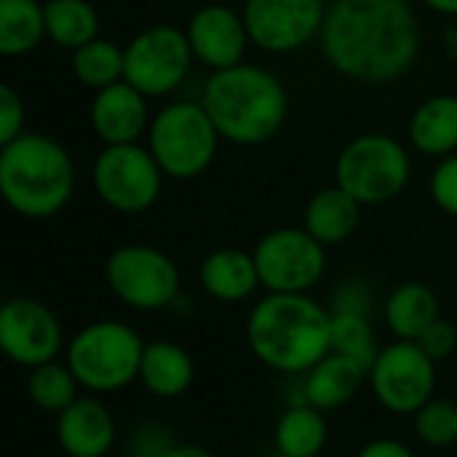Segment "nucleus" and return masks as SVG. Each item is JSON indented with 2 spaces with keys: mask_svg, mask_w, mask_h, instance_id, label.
Instances as JSON below:
<instances>
[{
  "mask_svg": "<svg viewBox=\"0 0 457 457\" xmlns=\"http://www.w3.org/2000/svg\"><path fill=\"white\" fill-rule=\"evenodd\" d=\"M319 46L343 78L394 83L418 62L420 24L407 0H332Z\"/></svg>",
  "mask_w": 457,
  "mask_h": 457,
  "instance_id": "1",
  "label": "nucleus"
},
{
  "mask_svg": "<svg viewBox=\"0 0 457 457\" xmlns=\"http://www.w3.org/2000/svg\"><path fill=\"white\" fill-rule=\"evenodd\" d=\"M332 313L311 295L268 292L246 319V343L260 364L281 375H305L327 353Z\"/></svg>",
  "mask_w": 457,
  "mask_h": 457,
  "instance_id": "2",
  "label": "nucleus"
},
{
  "mask_svg": "<svg viewBox=\"0 0 457 457\" xmlns=\"http://www.w3.org/2000/svg\"><path fill=\"white\" fill-rule=\"evenodd\" d=\"M201 104L220 137L238 147L270 142L289 115V94L281 78L246 62L212 72L204 83Z\"/></svg>",
  "mask_w": 457,
  "mask_h": 457,
  "instance_id": "3",
  "label": "nucleus"
},
{
  "mask_svg": "<svg viewBox=\"0 0 457 457\" xmlns=\"http://www.w3.org/2000/svg\"><path fill=\"white\" fill-rule=\"evenodd\" d=\"M75 193L67 147L46 134H21L0 150V195L24 220L59 214Z\"/></svg>",
  "mask_w": 457,
  "mask_h": 457,
  "instance_id": "4",
  "label": "nucleus"
},
{
  "mask_svg": "<svg viewBox=\"0 0 457 457\" xmlns=\"http://www.w3.org/2000/svg\"><path fill=\"white\" fill-rule=\"evenodd\" d=\"M220 131L206 107L193 99H177L161 107L147 129V150L166 179L187 182L209 171L220 150Z\"/></svg>",
  "mask_w": 457,
  "mask_h": 457,
  "instance_id": "5",
  "label": "nucleus"
},
{
  "mask_svg": "<svg viewBox=\"0 0 457 457\" xmlns=\"http://www.w3.org/2000/svg\"><path fill=\"white\" fill-rule=\"evenodd\" d=\"M145 340L123 321H94L83 327L67 345L64 361L80 388L91 394H112L139 380Z\"/></svg>",
  "mask_w": 457,
  "mask_h": 457,
  "instance_id": "6",
  "label": "nucleus"
},
{
  "mask_svg": "<svg viewBox=\"0 0 457 457\" xmlns=\"http://www.w3.org/2000/svg\"><path fill=\"white\" fill-rule=\"evenodd\" d=\"M412 177L410 150L388 134L351 139L335 161V185L361 206H380L399 198Z\"/></svg>",
  "mask_w": 457,
  "mask_h": 457,
  "instance_id": "7",
  "label": "nucleus"
},
{
  "mask_svg": "<svg viewBox=\"0 0 457 457\" xmlns=\"http://www.w3.org/2000/svg\"><path fill=\"white\" fill-rule=\"evenodd\" d=\"M166 174L147 147L104 145L91 166L96 198L118 214H142L161 198Z\"/></svg>",
  "mask_w": 457,
  "mask_h": 457,
  "instance_id": "8",
  "label": "nucleus"
},
{
  "mask_svg": "<svg viewBox=\"0 0 457 457\" xmlns=\"http://www.w3.org/2000/svg\"><path fill=\"white\" fill-rule=\"evenodd\" d=\"M110 292L134 311H163L179 300L182 278L174 260L150 244L118 246L104 262Z\"/></svg>",
  "mask_w": 457,
  "mask_h": 457,
  "instance_id": "9",
  "label": "nucleus"
},
{
  "mask_svg": "<svg viewBox=\"0 0 457 457\" xmlns=\"http://www.w3.org/2000/svg\"><path fill=\"white\" fill-rule=\"evenodd\" d=\"M260 287L276 295H308L327 273V246L305 228H276L254 246Z\"/></svg>",
  "mask_w": 457,
  "mask_h": 457,
  "instance_id": "10",
  "label": "nucleus"
},
{
  "mask_svg": "<svg viewBox=\"0 0 457 457\" xmlns=\"http://www.w3.org/2000/svg\"><path fill=\"white\" fill-rule=\"evenodd\" d=\"M126 48V75L147 99L174 94L190 75L195 62L187 35L171 24H150L137 32Z\"/></svg>",
  "mask_w": 457,
  "mask_h": 457,
  "instance_id": "11",
  "label": "nucleus"
},
{
  "mask_svg": "<svg viewBox=\"0 0 457 457\" xmlns=\"http://www.w3.org/2000/svg\"><path fill=\"white\" fill-rule=\"evenodd\" d=\"M370 388L380 407L394 415H415L434 399L436 361L412 340L380 348L370 367Z\"/></svg>",
  "mask_w": 457,
  "mask_h": 457,
  "instance_id": "12",
  "label": "nucleus"
},
{
  "mask_svg": "<svg viewBox=\"0 0 457 457\" xmlns=\"http://www.w3.org/2000/svg\"><path fill=\"white\" fill-rule=\"evenodd\" d=\"M327 8V0H246L241 13L260 51L292 54L321 35Z\"/></svg>",
  "mask_w": 457,
  "mask_h": 457,
  "instance_id": "13",
  "label": "nucleus"
},
{
  "mask_svg": "<svg viewBox=\"0 0 457 457\" xmlns=\"http://www.w3.org/2000/svg\"><path fill=\"white\" fill-rule=\"evenodd\" d=\"M62 324L48 305L32 297H11L0 308V351L24 370L56 361L62 353Z\"/></svg>",
  "mask_w": 457,
  "mask_h": 457,
  "instance_id": "14",
  "label": "nucleus"
},
{
  "mask_svg": "<svg viewBox=\"0 0 457 457\" xmlns=\"http://www.w3.org/2000/svg\"><path fill=\"white\" fill-rule=\"evenodd\" d=\"M185 35L195 62L209 67L212 72L241 64L246 46L252 43L244 13H238L225 3L201 5L187 19Z\"/></svg>",
  "mask_w": 457,
  "mask_h": 457,
  "instance_id": "15",
  "label": "nucleus"
},
{
  "mask_svg": "<svg viewBox=\"0 0 457 457\" xmlns=\"http://www.w3.org/2000/svg\"><path fill=\"white\" fill-rule=\"evenodd\" d=\"M88 120L102 145H134L147 134L153 115L147 96L129 80H118L94 91Z\"/></svg>",
  "mask_w": 457,
  "mask_h": 457,
  "instance_id": "16",
  "label": "nucleus"
},
{
  "mask_svg": "<svg viewBox=\"0 0 457 457\" xmlns=\"http://www.w3.org/2000/svg\"><path fill=\"white\" fill-rule=\"evenodd\" d=\"M115 439L112 412L96 396H78L56 415V442L67 457H104Z\"/></svg>",
  "mask_w": 457,
  "mask_h": 457,
  "instance_id": "17",
  "label": "nucleus"
},
{
  "mask_svg": "<svg viewBox=\"0 0 457 457\" xmlns=\"http://www.w3.org/2000/svg\"><path fill=\"white\" fill-rule=\"evenodd\" d=\"M300 404H311L321 412L340 410L348 404L370 380V370L343 353H327L313 370L300 375Z\"/></svg>",
  "mask_w": 457,
  "mask_h": 457,
  "instance_id": "18",
  "label": "nucleus"
},
{
  "mask_svg": "<svg viewBox=\"0 0 457 457\" xmlns=\"http://www.w3.org/2000/svg\"><path fill=\"white\" fill-rule=\"evenodd\" d=\"M201 287L209 297L220 303H241L249 300L260 287V273L252 252L222 246L206 254L198 270Z\"/></svg>",
  "mask_w": 457,
  "mask_h": 457,
  "instance_id": "19",
  "label": "nucleus"
},
{
  "mask_svg": "<svg viewBox=\"0 0 457 457\" xmlns=\"http://www.w3.org/2000/svg\"><path fill=\"white\" fill-rule=\"evenodd\" d=\"M410 145L420 155L447 158L457 153V96L436 94L420 102L407 126Z\"/></svg>",
  "mask_w": 457,
  "mask_h": 457,
  "instance_id": "20",
  "label": "nucleus"
},
{
  "mask_svg": "<svg viewBox=\"0 0 457 457\" xmlns=\"http://www.w3.org/2000/svg\"><path fill=\"white\" fill-rule=\"evenodd\" d=\"M361 220V204L348 195L343 187L332 185L311 195L305 214H303V228L324 246H335L348 241Z\"/></svg>",
  "mask_w": 457,
  "mask_h": 457,
  "instance_id": "21",
  "label": "nucleus"
},
{
  "mask_svg": "<svg viewBox=\"0 0 457 457\" xmlns=\"http://www.w3.org/2000/svg\"><path fill=\"white\" fill-rule=\"evenodd\" d=\"M195 378V367L190 353L169 340L145 343L142 364H139V383L158 399H179Z\"/></svg>",
  "mask_w": 457,
  "mask_h": 457,
  "instance_id": "22",
  "label": "nucleus"
},
{
  "mask_svg": "<svg viewBox=\"0 0 457 457\" xmlns=\"http://www.w3.org/2000/svg\"><path fill=\"white\" fill-rule=\"evenodd\" d=\"M439 319V297L428 284L404 281L391 289L386 300V324L396 340L418 343L420 335Z\"/></svg>",
  "mask_w": 457,
  "mask_h": 457,
  "instance_id": "23",
  "label": "nucleus"
},
{
  "mask_svg": "<svg viewBox=\"0 0 457 457\" xmlns=\"http://www.w3.org/2000/svg\"><path fill=\"white\" fill-rule=\"evenodd\" d=\"M327 436L324 412L311 404H292L273 431L278 457H316L327 447Z\"/></svg>",
  "mask_w": 457,
  "mask_h": 457,
  "instance_id": "24",
  "label": "nucleus"
},
{
  "mask_svg": "<svg viewBox=\"0 0 457 457\" xmlns=\"http://www.w3.org/2000/svg\"><path fill=\"white\" fill-rule=\"evenodd\" d=\"M46 35L56 48L78 51L99 37V13L88 0H46Z\"/></svg>",
  "mask_w": 457,
  "mask_h": 457,
  "instance_id": "25",
  "label": "nucleus"
},
{
  "mask_svg": "<svg viewBox=\"0 0 457 457\" xmlns=\"http://www.w3.org/2000/svg\"><path fill=\"white\" fill-rule=\"evenodd\" d=\"M46 5L40 0H0V54L24 56L43 43Z\"/></svg>",
  "mask_w": 457,
  "mask_h": 457,
  "instance_id": "26",
  "label": "nucleus"
},
{
  "mask_svg": "<svg viewBox=\"0 0 457 457\" xmlns=\"http://www.w3.org/2000/svg\"><path fill=\"white\" fill-rule=\"evenodd\" d=\"M72 75L86 88H107L126 75V48H120L115 40L96 37L86 43L83 48L72 51Z\"/></svg>",
  "mask_w": 457,
  "mask_h": 457,
  "instance_id": "27",
  "label": "nucleus"
},
{
  "mask_svg": "<svg viewBox=\"0 0 457 457\" xmlns=\"http://www.w3.org/2000/svg\"><path fill=\"white\" fill-rule=\"evenodd\" d=\"M78 391H80V383L72 375V370L67 367V361L64 364L48 361V364L29 370L27 394H29L32 404L43 412H51V415L64 412L78 399Z\"/></svg>",
  "mask_w": 457,
  "mask_h": 457,
  "instance_id": "28",
  "label": "nucleus"
},
{
  "mask_svg": "<svg viewBox=\"0 0 457 457\" xmlns=\"http://www.w3.org/2000/svg\"><path fill=\"white\" fill-rule=\"evenodd\" d=\"M329 343L335 353H343L367 370L375 364L380 345L372 329V316H356V313H332V332Z\"/></svg>",
  "mask_w": 457,
  "mask_h": 457,
  "instance_id": "29",
  "label": "nucleus"
},
{
  "mask_svg": "<svg viewBox=\"0 0 457 457\" xmlns=\"http://www.w3.org/2000/svg\"><path fill=\"white\" fill-rule=\"evenodd\" d=\"M415 434L428 447H453L457 445V402L431 399L415 415Z\"/></svg>",
  "mask_w": 457,
  "mask_h": 457,
  "instance_id": "30",
  "label": "nucleus"
},
{
  "mask_svg": "<svg viewBox=\"0 0 457 457\" xmlns=\"http://www.w3.org/2000/svg\"><path fill=\"white\" fill-rule=\"evenodd\" d=\"M375 308V292L364 278H348L343 281L329 303V313H356V316H372Z\"/></svg>",
  "mask_w": 457,
  "mask_h": 457,
  "instance_id": "31",
  "label": "nucleus"
},
{
  "mask_svg": "<svg viewBox=\"0 0 457 457\" xmlns=\"http://www.w3.org/2000/svg\"><path fill=\"white\" fill-rule=\"evenodd\" d=\"M431 198L445 214L457 220V153L439 158L431 174Z\"/></svg>",
  "mask_w": 457,
  "mask_h": 457,
  "instance_id": "32",
  "label": "nucleus"
},
{
  "mask_svg": "<svg viewBox=\"0 0 457 457\" xmlns=\"http://www.w3.org/2000/svg\"><path fill=\"white\" fill-rule=\"evenodd\" d=\"M24 134V102L13 86H0V145L13 142Z\"/></svg>",
  "mask_w": 457,
  "mask_h": 457,
  "instance_id": "33",
  "label": "nucleus"
},
{
  "mask_svg": "<svg viewBox=\"0 0 457 457\" xmlns=\"http://www.w3.org/2000/svg\"><path fill=\"white\" fill-rule=\"evenodd\" d=\"M177 445V439L161 428V426H142L129 445V455L131 457H166L169 450Z\"/></svg>",
  "mask_w": 457,
  "mask_h": 457,
  "instance_id": "34",
  "label": "nucleus"
},
{
  "mask_svg": "<svg viewBox=\"0 0 457 457\" xmlns=\"http://www.w3.org/2000/svg\"><path fill=\"white\" fill-rule=\"evenodd\" d=\"M418 345H420L434 361H445V359H450V356L455 353L457 329L450 321L439 319V321H434V324L420 335Z\"/></svg>",
  "mask_w": 457,
  "mask_h": 457,
  "instance_id": "35",
  "label": "nucleus"
},
{
  "mask_svg": "<svg viewBox=\"0 0 457 457\" xmlns=\"http://www.w3.org/2000/svg\"><path fill=\"white\" fill-rule=\"evenodd\" d=\"M356 457H418L404 442H399V439H388V436H383V439H372V442H367Z\"/></svg>",
  "mask_w": 457,
  "mask_h": 457,
  "instance_id": "36",
  "label": "nucleus"
},
{
  "mask_svg": "<svg viewBox=\"0 0 457 457\" xmlns=\"http://www.w3.org/2000/svg\"><path fill=\"white\" fill-rule=\"evenodd\" d=\"M166 457H214L206 447H201V445H174L171 450H169V455Z\"/></svg>",
  "mask_w": 457,
  "mask_h": 457,
  "instance_id": "37",
  "label": "nucleus"
},
{
  "mask_svg": "<svg viewBox=\"0 0 457 457\" xmlns=\"http://www.w3.org/2000/svg\"><path fill=\"white\" fill-rule=\"evenodd\" d=\"M431 11L445 13V16H457V0H423Z\"/></svg>",
  "mask_w": 457,
  "mask_h": 457,
  "instance_id": "38",
  "label": "nucleus"
},
{
  "mask_svg": "<svg viewBox=\"0 0 457 457\" xmlns=\"http://www.w3.org/2000/svg\"><path fill=\"white\" fill-rule=\"evenodd\" d=\"M455 305H457V287H455Z\"/></svg>",
  "mask_w": 457,
  "mask_h": 457,
  "instance_id": "39",
  "label": "nucleus"
}]
</instances>
